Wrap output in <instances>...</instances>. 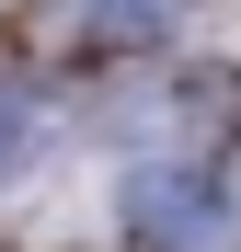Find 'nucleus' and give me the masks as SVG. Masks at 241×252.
Listing matches in <instances>:
<instances>
[{
    "mask_svg": "<svg viewBox=\"0 0 241 252\" xmlns=\"http://www.w3.org/2000/svg\"><path fill=\"white\" fill-rule=\"evenodd\" d=\"M207 252H241V138L207 160Z\"/></svg>",
    "mask_w": 241,
    "mask_h": 252,
    "instance_id": "7ed1b4c3",
    "label": "nucleus"
},
{
    "mask_svg": "<svg viewBox=\"0 0 241 252\" xmlns=\"http://www.w3.org/2000/svg\"><path fill=\"white\" fill-rule=\"evenodd\" d=\"M207 0H58V46L80 58H172Z\"/></svg>",
    "mask_w": 241,
    "mask_h": 252,
    "instance_id": "f257e3e1",
    "label": "nucleus"
},
{
    "mask_svg": "<svg viewBox=\"0 0 241 252\" xmlns=\"http://www.w3.org/2000/svg\"><path fill=\"white\" fill-rule=\"evenodd\" d=\"M46 149H58V92L23 80V69H0V195H12Z\"/></svg>",
    "mask_w": 241,
    "mask_h": 252,
    "instance_id": "f03ea898",
    "label": "nucleus"
}]
</instances>
